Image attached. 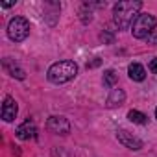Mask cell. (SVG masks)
Listing matches in <instances>:
<instances>
[{"mask_svg":"<svg viewBox=\"0 0 157 157\" xmlns=\"http://www.w3.org/2000/svg\"><path fill=\"white\" fill-rule=\"evenodd\" d=\"M142 2L140 0H122V2L115 4L113 8V21L120 30H128L133 26V22L137 21V17L140 15Z\"/></svg>","mask_w":157,"mask_h":157,"instance_id":"obj_1","label":"cell"},{"mask_svg":"<svg viewBox=\"0 0 157 157\" xmlns=\"http://www.w3.org/2000/svg\"><path fill=\"white\" fill-rule=\"evenodd\" d=\"M76 74H78V65H76L74 61H68V59L54 63V65L48 68V72H46L48 80H50L52 83H56V85L67 83V82L74 80Z\"/></svg>","mask_w":157,"mask_h":157,"instance_id":"obj_2","label":"cell"},{"mask_svg":"<svg viewBox=\"0 0 157 157\" xmlns=\"http://www.w3.org/2000/svg\"><path fill=\"white\" fill-rule=\"evenodd\" d=\"M157 28V17L151 13H140L131 26V33L135 39H148Z\"/></svg>","mask_w":157,"mask_h":157,"instance_id":"obj_3","label":"cell"},{"mask_svg":"<svg viewBox=\"0 0 157 157\" xmlns=\"http://www.w3.org/2000/svg\"><path fill=\"white\" fill-rule=\"evenodd\" d=\"M30 35V22L24 17H13L8 24V37L13 43H21Z\"/></svg>","mask_w":157,"mask_h":157,"instance_id":"obj_4","label":"cell"},{"mask_svg":"<svg viewBox=\"0 0 157 157\" xmlns=\"http://www.w3.org/2000/svg\"><path fill=\"white\" fill-rule=\"evenodd\" d=\"M46 128L54 135H68L70 133V124L65 117H50L46 122Z\"/></svg>","mask_w":157,"mask_h":157,"instance_id":"obj_5","label":"cell"},{"mask_svg":"<svg viewBox=\"0 0 157 157\" xmlns=\"http://www.w3.org/2000/svg\"><path fill=\"white\" fill-rule=\"evenodd\" d=\"M117 139H118L120 144H124L126 148L135 150V151L142 150V146H144V142H142L139 137H135L133 133H129V131H126V129H118V131H117Z\"/></svg>","mask_w":157,"mask_h":157,"instance_id":"obj_6","label":"cell"},{"mask_svg":"<svg viewBox=\"0 0 157 157\" xmlns=\"http://www.w3.org/2000/svg\"><path fill=\"white\" fill-rule=\"evenodd\" d=\"M17 113H19V105H17L15 98L6 96L4 98V104H2V118L6 122H13L15 117H17Z\"/></svg>","mask_w":157,"mask_h":157,"instance_id":"obj_7","label":"cell"},{"mask_svg":"<svg viewBox=\"0 0 157 157\" xmlns=\"http://www.w3.org/2000/svg\"><path fill=\"white\" fill-rule=\"evenodd\" d=\"M35 133H37V129H35V124H33L32 120H24V122L17 128V137H19L21 140H30V139L35 137Z\"/></svg>","mask_w":157,"mask_h":157,"instance_id":"obj_8","label":"cell"},{"mask_svg":"<svg viewBox=\"0 0 157 157\" xmlns=\"http://www.w3.org/2000/svg\"><path fill=\"white\" fill-rule=\"evenodd\" d=\"M124 100H126V93H124L122 89H113L111 94L107 96L105 105H107V107H117V105H122Z\"/></svg>","mask_w":157,"mask_h":157,"instance_id":"obj_9","label":"cell"},{"mask_svg":"<svg viewBox=\"0 0 157 157\" xmlns=\"http://www.w3.org/2000/svg\"><path fill=\"white\" fill-rule=\"evenodd\" d=\"M128 74H129V78L133 82H142L146 78V70H144V67L140 63H131L128 67Z\"/></svg>","mask_w":157,"mask_h":157,"instance_id":"obj_10","label":"cell"},{"mask_svg":"<svg viewBox=\"0 0 157 157\" xmlns=\"http://www.w3.org/2000/svg\"><path fill=\"white\" fill-rule=\"evenodd\" d=\"M4 68L10 72V76L19 78V80H24V70H22V68H19L17 65H13L10 59H4Z\"/></svg>","mask_w":157,"mask_h":157,"instance_id":"obj_11","label":"cell"},{"mask_svg":"<svg viewBox=\"0 0 157 157\" xmlns=\"http://www.w3.org/2000/svg\"><path fill=\"white\" fill-rule=\"evenodd\" d=\"M117 83H118V74L115 70H105L104 72V85L109 87V89H113Z\"/></svg>","mask_w":157,"mask_h":157,"instance_id":"obj_12","label":"cell"},{"mask_svg":"<svg viewBox=\"0 0 157 157\" xmlns=\"http://www.w3.org/2000/svg\"><path fill=\"white\" fill-rule=\"evenodd\" d=\"M128 118L133 122V124H140V126H144L146 122H148V117L144 115V113H140V111H137V109H133V111H129L128 113Z\"/></svg>","mask_w":157,"mask_h":157,"instance_id":"obj_13","label":"cell"},{"mask_svg":"<svg viewBox=\"0 0 157 157\" xmlns=\"http://www.w3.org/2000/svg\"><path fill=\"white\" fill-rule=\"evenodd\" d=\"M148 68H150V70H151L153 74H157V57L150 61V65H148Z\"/></svg>","mask_w":157,"mask_h":157,"instance_id":"obj_14","label":"cell"},{"mask_svg":"<svg viewBox=\"0 0 157 157\" xmlns=\"http://www.w3.org/2000/svg\"><path fill=\"white\" fill-rule=\"evenodd\" d=\"M148 41H150L151 44H157V33H155V35H151V37H148Z\"/></svg>","mask_w":157,"mask_h":157,"instance_id":"obj_15","label":"cell"},{"mask_svg":"<svg viewBox=\"0 0 157 157\" xmlns=\"http://www.w3.org/2000/svg\"><path fill=\"white\" fill-rule=\"evenodd\" d=\"M15 2H2V4H0V6H2V8H11Z\"/></svg>","mask_w":157,"mask_h":157,"instance_id":"obj_16","label":"cell"},{"mask_svg":"<svg viewBox=\"0 0 157 157\" xmlns=\"http://www.w3.org/2000/svg\"><path fill=\"white\" fill-rule=\"evenodd\" d=\"M155 118H157V109H155Z\"/></svg>","mask_w":157,"mask_h":157,"instance_id":"obj_17","label":"cell"}]
</instances>
